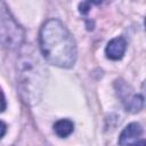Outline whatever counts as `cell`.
<instances>
[{
  "mask_svg": "<svg viewBox=\"0 0 146 146\" xmlns=\"http://www.w3.org/2000/svg\"><path fill=\"white\" fill-rule=\"evenodd\" d=\"M73 129H74L73 122L71 120H67V119L58 120L54 124V131L60 138H65V137L70 136L73 132Z\"/></svg>",
  "mask_w": 146,
  "mask_h": 146,
  "instance_id": "7",
  "label": "cell"
},
{
  "mask_svg": "<svg viewBox=\"0 0 146 146\" xmlns=\"http://www.w3.org/2000/svg\"><path fill=\"white\" fill-rule=\"evenodd\" d=\"M90 2H81L80 5H79V10H80V13L81 14H87L88 11H89V9H90Z\"/></svg>",
  "mask_w": 146,
  "mask_h": 146,
  "instance_id": "8",
  "label": "cell"
},
{
  "mask_svg": "<svg viewBox=\"0 0 146 146\" xmlns=\"http://www.w3.org/2000/svg\"><path fill=\"white\" fill-rule=\"evenodd\" d=\"M24 40V32L18 23L10 15L7 6L0 2V43L5 48L15 49L21 47Z\"/></svg>",
  "mask_w": 146,
  "mask_h": 146,
  "instance_id": "3",
  "label": "cell"
},
{
  "mask_svg": "<svg viewBox=\"0 0 146 146\" xmlns=\"http://www.w3.org/2000/svg\"><path fill=\"white\" fill-rule=\"evenodd\" d=\"M141 133H143V128L139 123H136V122L130 123L121 132L119 138V144L121 146H127V145L129 146L130 144L137 141V138L141 136Z\"/></svg>",
  "mask_w": 146,
  "mask_h": 146,
  "instance_id": "6",
  "label": "cell"
},
{
  "mask_svg": "<svg viewBox=\"0 0 146 146\" xmlns=\"http://www.w3.org/2000/svg\"><path fill=\"white\" fill-rule=\"evenodd\" d=\"M115 86H116L117 92H119L127 111H129L131 113H137L143 108V105H144L143 96L131 94L129 86H127L123 81H116Z\"/></svg>",
  "mask_w": 146,
  "mask_h": 146,
  "instance_id": "4",
  "label": "cell"
},
{
  "mask_svg": "<svg viewBox=\"0 0 146 146\" xmlns=\"http://www.w3.org/2000/svg\"><path fill=\"white\" fill-rule=\"evenodd\" d=\"M47 81V70L30 46L22 49L17 62V86L25 104L35 105L41 99Z\"/></svg>",
  "mask_w": 146,
  "mask_h": 146,
  "instance_id": "2",
  "label": "cell"
},
{
  "mask_svg": "<svg viewBox=\"0 0 146 146\" xmlns=\"http://www.w3.org/2000/svg\"><path fill=\"white\" fill-rule=\"evenodd\" d=\"M40 50L44 59L58 67H72L76 60V44L65 25L56 19H48L40 30Z\"/></svg>",
  "mask_w": 146,
  "mask_h": 146,
  "instance_id": "1",
  "label": "cell"
},
{
  "mask_svg": "<svg viewBox=\"0 0 146 146\" xmlns=\"http://www.w3.org/2000/svg\"><path fill=\"white\" fill-rule=\"evenodd\" d=\"M6 131H7V125L2 122V121H0V139L5 136V133H6Z\"/></svg>",
  "mask_w": 146,
  "mask_h": 146,
  "instance_id": "10",
  "label": "cell"
},
{
  "mask_svg": "<svg viewBox=\"0 0 146 146\" xmlns=\"http://www.w3.org/2000/svg\"><path fill=\"white\" fill-rule=\"evenodd\" d=\"M127 49V42L122 36H116L112 39L107 46H106V56L110 59L113 60H119L123 57L124 52Z\"/></svg>",
  "mask_w": 146,
  "mask_h": 146,
  "instance_id": "5",
  "label": "cell"
},
{
  "mask_svg": "<svg viewBox=\"0 0 146 146\" xmlns=\"http://www.w3.org/2000/svg\"><path fill=\"white\" fill-rule=\"evenodd\" d=\"M5 110H6V98H5V95L0 87V112H3Z\"/></svg>",
  "mask_w": 146,
  "mask_h": 146,
  "instance_id": "9",
  "label": "cell"
},
{
  "mask_svg": "<svg viewBox=\"0 0 146 146\" xmlns=\"http://www.w3.org/2000/svg\"><path fill=\"white\" fill-rule=\"evenodd\" d=\"M129 146H145V140L141 139V140H139V141H135V143L130 144Z\"/></svg>",
  "mask_w": 146,
  "mask_h": 146,
  "instance_id": "11",
  "label": "cell"
}]
</instances>
